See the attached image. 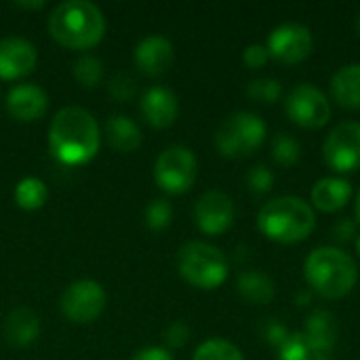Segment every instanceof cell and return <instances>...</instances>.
<instances>
[{
    "label": "cell",
    "mask_w": 360,
    "mask_h": 360,
    "mask_svg": "<svg viewBox=\"0 0 360 360\" xmlns=\"http://www.w3.org/2000/svg\"><path fill=\"white\" fill-rule=\"evenodd\" d=\"M266 133L268 127L257 114L236 112L219 124L215 133V148L226 158H249L262 148Z\"/></svg>",
    "instance_id": "cell-6"
},
{
    "label": "cell",
    "mask_w": 360,
    "mask_h": 360,
    "mask_svg": "<svg viewBox=\"0 0 360 360\" xmlns=\"http://www.w3.org/2000/svg\"><path fill=\"white\" fill-rule=\"evenodd\" d=\"M243 61L251 70H259L270 61V53L264 44H249L243 53Z\"/></svg>",
    "instance_id": "cell-32"
},
{
    "label": "cell",
    "mask_w": 360,
    "mask_h": 360,
    "mask_svg": "<svg viewBox=\"0 0 360 360\" xmlns=\"http://www.w3.org/2000/svg\"><path fill=\"white\" fill-rule=\"evenodd\" d=\"M99 124L91 112L78 105L63 108L49 127V146L63 165H84L99 150Z\"/></svg>",
    "instance_id": "cell-1"
},
{
    "label": "cell",
    "mask_w": 360,
    "mask_h": 360,
    "mask_svg": "<svg viewBox=\"0 0 360 360\" xmlns=\"http://www.w3.org/2000/svg\"><path fill=\"white\" fill-rule=\"evenodd\" d=\"M356 253H359V257H360V236L356 238Z\"/></svg>",
    "instance_id": "cell-41"
},
{
    "label": "cell",
    "mask_w": 360,
    "mask_h": 360,
    "mask_svg": "<svg viewBox=\"0 0 360 360\" xmlns=\"http://www.w3.org/2000/svg\"><path fill=\"white\" fill-rule=\"evenodd\" d=\"M17 6H25V8H40V6H44V2H42V0H38V2H17Z\"/></svg>",
    "instance_id": "cell-37"
},
{
    "label": "cell",
    "mask_w": 360,
    "mask_h": 360,
    "mask_svg": "<svg viewBox=\"0 0 360 360\" xmlns=\"http://www.w3.org/2000/svg\"><path fill=\"white\" fill-rule=\"evenodd\" d=\"M103 74V65L93 55H82L74 65V76L82 86H95Z\"/></svg>",
    "instance_id": "cell-28"
},
{
    "label": "cell",
    "mask_w": 360,
    "mask_h": 360,
    "mask_svg": "<svg viewBox=\"0 0 360 360\" xmlns=\"http://www.w3.org/2000/svg\"><path fill=\"white\" fill-rule=\"evenodd\" d=\"M352 198V186L348 179L342 177H323L312 186L310 200L312 207L323 213H338L342 211Z\"/></svg>",
    "instance_id": "cell-17"
},
{
    "label": "cell",
    "mask_w": 360,
    "mask_h": 360,
    "mask_svg": "<svg viewBox=\"0 0 360 360\" xmlns=\"http://www.w3.org/2000/svg\"><path fill=\"white\" fill-rule=\"evenodd\" d=\"M173 44L169 38L160 34L146 36L137 46H135V63L137 68L148 74V76H160L165 74L171 63H173Z\"/></svg>",
    "instance_id": "cell-15"
},
{
    "label": "cell",
    "mask_w": 360,
    "mask_h": 360,
    "mask_svg": "<svg viewBox=\"0 0 360 360\" xmlns=\"http://www.w3.org/2000/svg\"><path fill=\"white\" fill-rule=\"evenodd\" d=\"M304 333L310 335L312 340H316L319 344L335 350V344H338V338H340V325H338L335 314L325 310V308L312 310L308 314V319H306Z\"/></svg>",
    "instance_id": "cell-22"
},
{
    "label": "cell",
    "mask_w": 360,
    "mask_h": 360,
    "mask_svg": "<svg viewBox=\"0 0 360 360\" xmlns=\"http://www.w3.org/2000/svg\"><path fill=\"white\" fill-rule=\"evenodd\" d=\"M36 65V49L32 42L19 36H6L0 40V78L13 80L30 74Z\"/></svg>",
    "instance_id": "cell-13"
},
{
    "label": "cell",
    "mask_w": 360,
    "mask_h": 360,
    "mask_svg": "<svg viewBox=\"0 0 360 360\" xmlns=\"http://www.w3.org/2000/svg\"><path fill=\"white\" fill-rule=\"evenodd\" d=\"M190 340V327L181 321L169 325V329L165 331V342L171 346V348H184Z\"/></svg>",
    "instance_id": "cell-33"
},
{
    "label": "cell",
    "mask_w": 360,
    "mask_h": 360,
    "mask_svg": "<svg viewBox=\"0 0 360 360\" xmlns=\"http://www.w3.org/2000/svg\"><path fill=\"white\" fill-rule=\"evenodd\" d=\"M51 36L68 49H91L105 32L103 13L89 0H65L49 17Z\"/></svg>",
    "instance_id": "cell-4"
},
{
    "label": "cell",
    "mask_w": 360,
    "mask_h": 360,
    "mask_svg": "<svg viewBox=\"0 0 360 360\" xmlns=\"http://www.w3.org/2000/svg\"><path fill=\"white\" fill-rule=\"evenodd\" d=\"M285 110L289 120L302 129H323L331 120V103L327 95L310 82H302L291 89Z\"/></svg>",
    "instance_id": "cell-8"
},
{
    "label": "cell",
    "mask_w": 360,
    "mask_h": 360,
    "mask_svg": "<svg viewBox=\"0 0 360 360\" xmlns=\"http://www.w3.org/2000/svg\"><path fill=\"white\" fill-rule=\"evenodd\" d=\"M247 95L251 101L255 103H264V105H272L281 99L283 95V86L278 80L274 78H255L249 82L247 86Z\"/></svg>",
    "instance_id": "cell-27"
},
{
    "label": "cell",
    "mask_w": 360,
    "mask_h": 360,
    "mask_svg": "<svg viewBox=\"0 0 360 360\" xmlns=\"http://www.w3.org/2000/svg\"><path fill=\"white\" fill-rule=\"evenodd\" d=\"M238 293L245 302L253 304V306H268L274 295H276V285L274 281L259 270H245L238 274L236 281Z\"/></svg>",
    "instance_id": "cell-20"
},
{
    "label": "cell",
    "mask_w": 360,
    "mask_h": 360,
    "mask_svg": "<svg viewBox=\"0 0 360 360\" xmlns=\"http://www.w3.org/2000/svg\"><path fill=\"white\" fill-rule=\"evenodd\" d=\"M272 160L281 167L297 165L302 160V143L289 133H278L272 139Z\"/></svg>",
    "instance_id": "cell-25"
},
{
    "label": "cell",
    "mask_w": 360,
    "mask_h": 360,
    "mask_svg": "<svg viewBox=\"0 0 360 360\" xmlns=\"http://www.w3.org/2000/svg\"><path fill=\"white\" fill-rule=\"evenodd\" d=\"M173 217V207L167 200H152L146 207V224L150 230H165L171 224Z\"/></svg>",
    "instance_id": "cell-29"
},
{
    "label": "cell",
    "mask_w": 360,
    "mask_h": 360,
    "mask_svg": "<svg viewBox=\"0 0 360 360\" xmlns=\"http://www.w3.org/2000/svg\"><path fill=\"white\" fill-rule=\"evenodd\" d=\"M316 226L312 205L297 196H278L257 213L259 232L278 245H295L306 240Z\"/></svg>",
    "instance_id": "cell-3"
},
{
    "label": "cell",
    "mask_w": 360,
    "mask_h": 360,
    "mask_svg": "<svg viewBox=\"0 0 360 360\" xmlns=\"http://www.w3.org/2000/svg\"><path fill=\"white\" fill-rule=\"evenodd\" d=\"M308 291L323 300H342L352 293L359 268L350 253L340 247H319L304 262Z\"/></svg>",
    "instance_id": "cell-2"
},
{
    "label": "cell",
    "mask_w": 360,
    "mask_h": 360,
    "mask_svg": "<svg viewBox=\"0 0 360 360\" xmlns=\"http://www.w3.org/2000/svg\"><path fill=\"white\" fill-rule=\"evenodd\" d=\"M331 95L338 105L346 110H360V63H348L333 74Z\"/></svg>",
    "instance_id": "cell-19"
},
{
    "label": "cell",
    "mask_w": 360,
    "mask_h": 360,
    "mask_svg": "<svg viewBox=\"0 0 360 360\" xmlns=\"http://www.w3.org/2000/svg\"><path fill=\"white\" fill-rule=\"evenodd\" d=\"M192 360H245V356L232 342L213 338L196 348Z\"/></svg>",
    "instance_id": "cell-26"
},
{
    "label": "cell",
    "mask_w": 360,
    "mask_h": 360,
    "mask_svg": "<svg viewBox=\"0 0 360 360\" xmlns=\"http://www.w3.org/2000/svg\"><path fill=\"white\" fill-rule=\"evenodd\" d=\"M198 173L196 156L186 146H171L156 158L154 165V179L156 184L169 194H184L188 192Z\"/></svg>",
    "instance_id": "cell-7"
},
{
    "label": "cell",
    "mask_w": 360,
    "mask_h": 360,
    "mask_svg": "<svg viewBox=\"0 0 360 360\" xmlns=\"http://www.w3.org/2000/svg\"><path fill=\"white\" fill-rule=\"evenodd\" d=\"M105 131L110 143L120 152H133L141 143V131L129 116H112Z\"/></svg>",
    "instance_id": "cell-23"
},
{
    "label": "cell",
    "mask_w": 360,
    "mask_h": 360,
    "mask_svg": "<svg viewBox=\"0 0 360 360\" xmlns=\"http://www.w3.org/2000/svg\"><path fill=\"white\" fill-rule=\"evenodd\" d=\"M46 184L38 177H23L15 186V202L25 211H36L46 202Z\"/></svg>",
    "instance_id": "cell-24"
},
{
    "label": "cell",
    "mask_w": 360,
    "mask_h": 360,
    "mask_svg": "<svg viewBox=\"0 0 360 360\" xmlns=\"http://www.w3.org/2000/svg\"><path fill=\"white\" fill-rule=\"evenodd\" d=\"M331 234H333V240H335V243L346 245V243H350V240L356 236V224H354L352 219L344 217V219H340V221L333 226Z\"/></svg>",
    "instance_id": "cell-34"
},
{
    "label": "cell",
    "mask_w": 360,
    "mask_h": 360,
    "mask_svg": "<svg viewBox=\"0 0 360 360\" xmlns=\"http://www.w3.org/2000/svg\"><path fill=\"white\" fill-rule=\"evenodd\" d=\"M266 49L270 59L283 65H295L312 55L314 38L312 32L302 23H283L270 32Z\"/></svg>",
    "instance_id": "cell-10"
},
{
    "label": "cell",
    "mask_w": 360,
    "mask_h": 360,
    "mask_svg": "<svg viewBox=\"0 0 360 360\" xmlns=\"http://www.w3.org/2000/svg\"><path fill=\"white\" fill-rule=\"evenodd\" d=\"M356 32H359V36H360V8H359V13H356Z\"/></svg>",
    "instance_id": "cell-40"
},
{
    "label": "cell",
    "mask_w": 360,
    "mask_h": 360,
    "mask_svg": "<svg viewBox=\"0 0 360 360\" xmlns=\"http://www.w3.org/2000/svg\"><path fill=\"white\" fill-rule=\"evenodd\" d=\"M110 89H112V93L118 97V99H129L133 93H135V84H133V80L129 78V76H116L114 80H112V84H110Z\"/></svg>",
    "instance_id": "cell-35"
},
{
    "label": "cell",
    "mask_w": 360,
    "mask_h": 360,
    "mask_svg": "<svg viewBox=\"0 0 360 360\" xmlns=\"http://www.w3.org/2000/svg\"><path fill=\"white\" fill-rule=\"evenodd\" d=\"M247 184H249V190L257 196L262 194H268L274 186V173L266 167V165H257L249 171L247 175Z\"/></svg>",
    "instance_id": "cell-30"
},
{
    "label": "cell",
    "mask_w": 360,
    "mask_h": 360,
    "mask_svg": "<svg viewBox=\"0 0 360 360\" xmlns=\"http://www.w3.org/2000/svg\"><path fill=\"white\" fill-rule=\"evenodd\" d=\"M131 360H173V356L165 350V348H158V346H150V348H143L139 350Z\"/></svg>",
    "instance_id": "cell-36"
},
{
    "label": "cell",
    "mask_w": 360,
    "mask_h": 360,
    "mask_svg": "<svg viewBox=\"0 0 360 360\" xmlns=\"http://www.w3.org/2000/svg\"><path fill=\"white\" fill-rule=\"evenodd\" d=\"M333 352V348H327L300 331L291 333L287 342L278 348V360H331Z\"/></svg>",
    "instance_id": "cell-21"
},
{
    "label": "cell",
    "mask_w": 360,
    "mask_h": 360,
    "mask_svg": "<svg viewBox=\"0 0 360 360\" xmlns=\"http://www.w3.org/2000/svg\"><path fill=\"white\" fill-rule=\"evenodd\" d=\"M354 215H356V219H359L360 224V188L359 192H356V198H354Z\"/></svg>",
    "instance_id": "cell-39"
},
{
    "label": "cell",
    "mask_w": 360,
    "mask_h": 360,
    "mask_svg": "<svg viewBox=\"0 0 360 360\" xmlns=\"http://www.w3.org/2000/svg\"><path fill=\"white\" fill-rule=\"evenodd\" d=\"M323 160L335 173L360 169V122L346 120L331 129L323 141Z\"/></svg>",
    "instance_id": "cell-9"
},
{
    "label": "cell",
    "mask_w": 360,
    "mask_h": 360,
    "mask_svg": "<svg viewBox=\"0 0 360 360\" xmlns=\"http://www.w3.org/2000/svg\"><path fill=\"white\" fill-rule=\"evenodd\" d=\"M194 219L205 234L219 236L234 224V202L219 190L205 192L194 205Z\"/></svg>",
    "instance_id": "cell-12"
},
{
    "label": "cell",
    "mask_w": 360,
    "mask_h": 360,
    "mask_svg": "<svg viewBox=\"0 0 360 360\" xmlns=\"http://www.w3.org/2000/svg\"><path fill=\"white\" fill-rule=\"evenodd\" d=\"M310 295H312V291H308V293H300V295H297V304H300V306H306V304H308V300H310Z\"/></svg>",
    "instance_id": "cell-38"
},
{
    "label": "cell",
    "mask_w": 360,
    "mask_h": 360,
    "mask_svg": "<svg viewBox=\"0 0 360 360\" xmlns=\"http://www.w3.org/2000/svg\"><path fill=\"white\" fill-rule=\"evenodd\" d=\"M262 335H264V340L270 344V346H274L276 350L287 342V338L291 335L289 333V329L281 323V321H276V319H268L264 325H262Z\"/></svg>",
    "instance_id": "cell-31"
},
{
    "label": "cell",
    "mask_w": 360,
    "mask_h": 360,
    "mask_svg": "<svg viewBox=\"0 0 360 360\" xmlns=\"http://www.w3.org/2000/svg\"><path fill=\"white\" fill-rule=\"evenodd\" d=\"M141 114L152 127L167 129L175 122L179 114V101L171 89L152 86L141 97Z\"/></svg>",
    "instance_id": "cell-16"
},
{
    "label": "cell",
    "mask_w": 360,
    "mask_h": 360,
    "mask_svg": "<svg viewBox=\"0 0 360 360\" xmlns=\"http://www.w3.org/2000/svg\"><path fill=\"white\" fill-rule=\"evenodd\" d=\"M46 105H49V97H46L44 89H40L38 84H32V82L17 84L6 95L8 114L23 122L38 120L46 112Z\"/></svg>",
    "instance_id": "cell-14"
},
{
    "label": "cell",
    "mask_w": 360,
    "mask_h": 360,
    "mask_svg": "<svg viewBox=\"0 0 360 360\" xmlns=\"http://www.w3.org/2000/svg\"><path fill=\"white\" fill-rule=\"evenodd\" d=\"M2 331L11 346L25 348L32 342H36L40 333V323H38V316L30 308H17L4 319Z\"/></svg>",
    "instance_id": "cell-18"
},
{
    "label": "cell",
    "mask_w": 360,
    "mask_h": 360,
    "mask_svg": "<svg viewBox=\"0 0 360 360\" xmlns=\"http://www.w3.org/2000/svg\"><path fill=\"white\" fill-rule=\"evenodd\" d=\"M61 312L72 323H93L105 306L103 287L91 278L72 283L61 295Z\"/></svg>",
    "instance_id": "cell-11"
},
{
    "label": "cell",
    "mask_w": 360,
    "mask_h": 360,
    "mask_svg": "<svg viewBox=\"0 0 360 360\" xmlns=\"http://www.w3.org/2000/svg\"><path fill=\"white\" fill-rule=\"evenodd\" d=\"M179 274L198 289H217L228 278V259L226 255L209 243H188L179 249L177 255Z\"/></svg>",
    "instance_id": "cell-5"
}]
</instances>
